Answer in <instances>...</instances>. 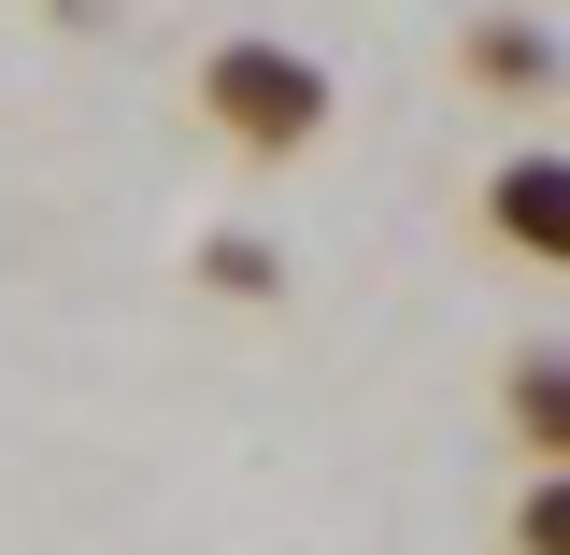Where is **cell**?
I'll return each mask as SVG.
<instances>
[{
  "instance_id": "obj_1",
  "label": "cell",
  "mask_w": 570,
  "mask_h": 555,
  "mask_svg": "<svg viewBox=\"0 0 570 555\" xmlns=\"http://www.w3.org/2000/svg\"><path fill=\"white\" fill-rule=\"evenodd\" d=\"M328 71L299 58V43H272V29H228V43H200V129L228 142V157H314L328 142Z\"/></svg>"
},
{
  "instance_id": "obj_2",
  "label": "cell",
  "mask_w": 570,
  "mask_h": 555,
  "mask_svg": "<svg viewBox=\"0 0 570 555\" xmlns=\"http://www.w3.org/2000/svg\"><path fill=\"white\" fill-rule=\"evenodd\" d=\"M485 228L528 257V271L570 257V157H557V142H513V157L485 171Z\"/></svg>"
},
{
  "instance_id": "obj_5",
  "label": "cell",
  "mask_w": 570,
  "mask_h": 555,
  "mask_svg": "<svg viewBox=\"0 0 570 555\" xmlns=\"http://www.w3.org/2000/svg\"><path fill=\"white\" fill-rule=\"evenodd\" d=\"M200 271H214V285H228V299H272V285H285V271H272V242H243V228H228V242H214Z\"/></svg>"
},
{
  "instance_id": "obj_4",
  "label": "cell",
  "mask_w": 570,
  "mask_h": 555,
  "mask_svg": "<svg viewBox=\"0 0 570 555\" xmlns=\"http://www.w3.org/2000/svg\"><path fill=\"white\" fill-rule=\"evenodd\" d=\"M513 442H528L542 470L570 456V356H557V343H528V356H513Z\"/></svg>"
},
{
  "instance_id": "obj_3",
  "label": "cell",
  "mask_w": 570,
  "mask_h": 555,
  "mask_svg": "<svg viewBox=\"0 0 570 555\" xmlns=\"http://www.w3.org/2000/svg\"><path fill=\"white\" fill-rule=\"evenodd\" d=\"M456 71H471L485 100H557V14H485V29L456 43Z\"/></svg>"
}]
</instances>
